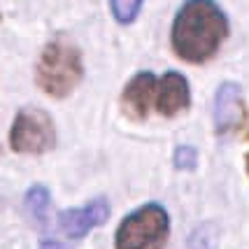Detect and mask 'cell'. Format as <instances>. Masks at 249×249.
I'll list each match as a JSON object with an SVG mask.
<instances>
[{"label":"cell","mask_w":249,"mask_h":249,"mask_svg":"<svg viewBox=\"0 0 249 249\" xmlns=\"http://www.w3.org/2000/svg\"><path fill=\"white\" fill-rule=\"evenodd\" d=\"M84 77L82 52L68 37H56L40 54L35 68V82L47 96L65 98L77 89Z\"/></svg>","instance_id":"2"},{"label":"cell","mask_w":249,"mask_h":249,"mask_svg":"<svg viewBox=\"0 0 249 249\" xmlns=\"http://www.w3.org/2000/svg\"><path fill=\"white\" fill-rule=\"evenodd\" d=\"M173 163L177 170H194L198 165V152L191 144H179L173 154Z\"/></svg>","instance_id":"12"},{"label":"cell","mask_w":249,"mask_h":249,"mask_svg":"<svg viewBox=\"0 0 249 249\" xmlns=\"http://www.w3.org/2000/svg\"><path fill=\"white\" fill-rule=\"evenodd\" d=\"M56 144V128L52 117L37 107L17 112L10 130V147L19 154H44Z\"/></svg>","instance_id":"4"},{"label":"cell","mask_w":249,"mask_h":249,"mask_svg":"<svg viewBox=\"0 0 249 249\" xmlns=\"http://www.w3.org/2000/svg\"><path fill=\"white\" fill-rule=\"evenodd\" d=\"M142 2L144 0H109V10L119 23H130L140 14Z\"/></svg>","instance_id":"11"},{"label":"cell","mask_w":249,"mask_h":249,"mask_svg":"<svg viewBox=\"0 0 249 249\" xmlns=\"http://www.w3.org/2000/svg\"><path fill=\"white\" fill-rule=\"evenodd\" d=\"M219 226L214 221H203L191 231L186 240V249H217L219 247Z\"/></svg>","instance_id":"10"},{"label":"cell","mask_w":249,"mask_h":249,"mask_svg":"<svg viewBox=\"0 0 249 249\" xmlns=\"http://www.w3.org/2000/svg\"><path fill=\"white\" fill-rule=\"evenodd\" d=\"M154 91H156V77L152 72H138L126 84L124 96H121V105L130 119H144L149 114Z\"/></svg>","instance_id":"8"},{"label":"cell","mask_w":249,"mask_h":249,"mask_svg":"<svg viewBox=\"0 0 249 249\" xmlns=\"http://www.w3.org/2000/svg\"><path fill=\"white\" fill-rule=\"evenodd\" d=\"M245 103L242 89L235 82H224L214 96V128L217 133H231L245 124Z\"/></svg>","instance_id":"6"},{"label":"cell","mask_w":249,"mask_h":249,"mask_svg":"<svg viewBox=\"0 0 249 249\" xmlns=\"http://www.w3.org/2000/svg\"><path fill=\"white\" fill-rule=\"evenodd\" d=\"M170 233V219L165 207L159 203H147L130 212L117 228V249H161Z\"/></svg>","instance_id":"3"},{"label":"cell","mask_w":249,"mask_h":249,"mask_svg":"<svg viewBox=\"0 0 249 249\" xmlns=\"http://www.w3.org/2000/svg\"><path fill=\"white\" fill-rule=\"evenodd\" d=\"M154 103H156V109L163 117H175L177 112L186 109L189 103H191V91H189L186 77L170 70L161 79H156Z\"/></svg>","instance_id":"7"},{"label":"cell","mask_w":249,"mask_h":249,"mask_svg":"<svg viewBox=\"0 0 249 249\" xmlns=\"http://www.w3.org/2000/svg\"><path fill=\"white\" fill-rule=\"evenodd\" d=\"M40 249H65V245H61L58 240H42Z\"/></svg>","instance_id":"13"},{"label":"cell","mask_w":249,"mask_h":249,"mask_svg":"<svg viewBox=\"0 0 249 249\" xmlns=\"http://www.w3.org/2000/svg\"><path fill=\"white\" fill-rule=\"evenodd\" d=\"M109 219V203L105 198H96L84 207H72L58 212V228L65 238H84L89 231L103 226Z\"/></svg>","instance_id":"5"},{"label":"cell","mask_w":249,"mask_h":249,"mask_svg":"<svg viewBox=\"0 0 249 249\" xmlns=\"http://www.w3.org/2000/svg\"><path fill=\"white\" fill-rule=\"evenodd\" d=\"M247 170H249V154H247Z\"/></svg>","instance_id":"14"},{"label":"cell","mask_w":249,"mask_h":249,"mask_svg":"<svg viewBox=\"0 0 249 249\" xmlns=\"http://www.w3.org/2000/svg\"><path fill=\"white\" fill-rule=\"evenodd\" d=\"M228 35V19L214 0H186L175 14L173 49L189 63H205Z\"/></svg>","instance_id":"1"},{"label":"cell","mask_w":249,"mask_h":249,"mask_svg":"<svg viewBox=\"0 0 249 249\" xmlns=\"http://www.w3.org/2000/svg\"><path fill=\"white\" fill-rule=\"evenodd\" d=\"M49 200H52V196H49V189L42 184H35L31 186L28 191H26V198H23V205L28 210V214H31L40 226L47 224V212H49Z\"/></svg>","instance_id":"9"}]
</instances>
